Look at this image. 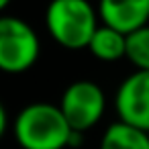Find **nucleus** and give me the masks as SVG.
<instances>
[{"instance_id":"2","label":"nucleus","mask_w":149,"mask_h":149,"mask_svg":"<svg viewBox=\"0 0 149 149\" xmlns=\"http://www.w3.org/2000/svg\"><path fill=\"white\" fill-rule=\"evenodd\" d=\"M45 27L61 47L78 51L88 47L98 29V15L88 0H51L45 10Z\"/></svg>"},{"instance_id":"9","label":"nucleus","mask_w":149,"mask_h":149,"mask_svg":"<svg viewBox=\"0 0 149 149\" xmlns=\"http://www.w3.org/2000/svg\"><path fill=\"white\" fill-rule=\"evenodd\" d=\"M125 57L135 65V70L149 72V25L127 35Z\"/></svg>"},{"instance_id":"5","label":"nucleus","mask_w":149,"mask_h":149,"mask_svg":"<svg viewBox=\"0 0 149 149\" xmlns=\"http://www.w3.org/2000/svg\"><path fill=\"white\" fill-rule=\"evenodd\" d=\"M118 120L149 133V72L135 70L129 74L114 96Z\"/></svg>"},{"instance_id":"10","label":"nucleus","mask_w":149,"mask_h":149,"mask_svg":"<svg viewBox=\"0 0 149 149\" xmlns=\"http://www.w3.org/2000/svg\"><path fill=\"white\" fill-rule=\"evenodd\" d=\"M6 127H8V116H6V108L4 104L0 102V139H2V135L6 133Z\"/></svg>"},{"instance_id":"7","label":"nucleus","mask_w":149,"mask_h":149,"mask_svg":"<svg viewBox=\"0 0 149 149\" xmlns=\"http://www.w3.org/2000/svg\"><path fill=\"white\" fill-rule=\"evenodd\" d=\"M86 49H90V53L102 61L123 59L125 51H127V35H123L106 25H98V29L94 31Z\"/></svg>"},{"instance_id":"4","label":"nucleus","mask_w":149,"mask_h":149,"mask_svg":"<svg viewBox=\"0 0 149 149\" xmlns=\"http://www.w3.org/2000/svg\"><path fill=\"white\" fill-rule=\"evenodd\" d=\"M57 106L72 131L86 133L102 118L106 108V96L96 82L76 80L63 90Z\"/></svg>"},{"instance_id":"3","label":"nucleus","mask_w":149,"mask_h":149,"mask_svg":"<svg viewBox=\"0 0 149 149\" xmlns=\"http://www.w3.org/2000/svg\"><path fill=\"white\" fill-rule=\"evenodd\" d=\"M39 53V37L27 21L10 15L0 17V72L23 74L37 63Z\"/></svg>"},{"instance_id":"6","label":"nucleus","mask_w":149,"mask_h":149,"mask_svg":"<svg viewBox=\"0 0 149 149\" xmlns=\"http://www.w3.org/2000/svg\"><path fill=\"white\" fill-rule=\"evenodd\" d=\"M98 15L102 25L129 35L149 25V0H100Z\"/></svg>"},{"instance_id":"1","label":"nucleus","mask_w":149,"mask_h":149,"mask_svg":"<svg viewBox=\"0 0 149 149\" xmlns=\"http://www.w3.org/2000/svg\"><path fill=\"white\" fill-rule=\"evenodd\" d=\"M15 139L23 149H65L70 147L72 127L57 104H27L15 118Z\"/></svg>"},{"instance_id":"11","label":"nucleus","mask_w":149,"mask_h":149,"mask_svg":"<svg viewBox=\"0 0 149 149\" xmlns=\"http://www.w3.org/2000/svg\"><path fill=\"white\" fill-rule=\"evenodd\" d=\"M10 2H13V0H0V13H2V10H4Z\"/></svg>"},{"instance_id":"8","label":"nucleus","mask_w":149,"mask_h":149,"mask_svg":"<svg viewBox=\"0 0 149 149\" xmlns=\"http://www.w3.org/2000/svg\"><path fill=\"white\" fill-rule=\"evenodd\" d=\"M100 149H149V133L116 120L104 131Z\"/></svg>"}]
</instances>
